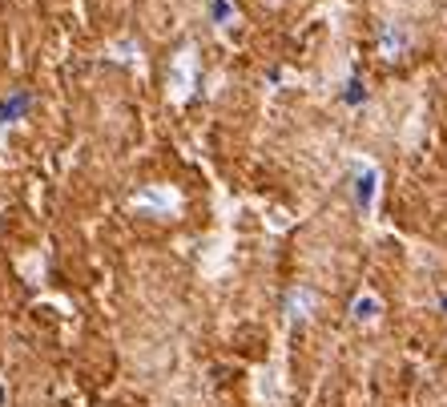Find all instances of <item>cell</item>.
Listing matches in <instances>:
<instances>
[{
	"instance_id": "obj_1",
	"label": "cell",
	"mask_w": 447,
	"mask_h": 407,
	"mask_svg": "<svg viewBox=\"0 0 447 407\" xmlns=\"http://www.w3.org/2000/svg\"><path fill=\"white\" fill-rule=\"evenodd\" d=\"M137 202H142V206H149V202H158V206H177V194L174 190H145Z\"/></svg>"
},
{
	"instance_id": "obj_2",
	"label": "cell",
	"mask_w": 447,
	"mask_h": 407,
	"mask_svg": "<svg viewBox=\"0 0 447 407\" xmlns=\"http://www.w3.org/2000/svg\"><path fill=\"white\" fill-rule=\"evenodd\" d=\"M355 315H359V319H363V315H367V319H371V315H375V303H371V298H367V303H363V298H359V303H355Z\"/></svg>"
}]
</instances>
